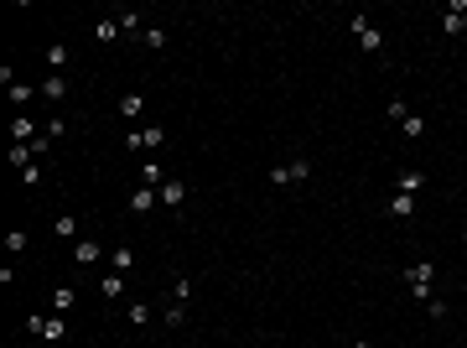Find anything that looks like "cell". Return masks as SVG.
Segmentation results:
<instances>
[{
	"mask_svg": "<svg viewBox=\"0 0 467 348\" xmlns=\"http://www.w3.org/2000/svg\"><path fill=\"white\" fill-rule=\"evenodd\" d=\"M405 291L420 296V302L436 296V265H426V260H420V265H405Z\"/></svg>",
	"mask_w": 467,
	"mask_h": 348,
	"instance_id": "obj_1",
	"label": "cell"
},
{
	"mask_svg": "<svg viewBox=\"0 0 467 348\" xmlns=\"http://www.w3.org/2000/svg\"><path fill=\"white\" fill-rule=\"evenodd\" d=\"M312 177V162L306 156H291V162H280V166H270V182L275 187H291V182H306Z\"/></svg>",
	"mask_w": 467,
	"mask_h": 348,
	"instance_id": "obj_2",
	"label": "cell"
},
{
	"mask_svg": "<svg viewBox=\"0 0 467 348\" xmlns=\"http://www.w3.org/2000/svg\"><path fill=\"white\" fill-rule=\"evenodd\" d=\"M26 327H32L42 343H68V317H58V312H52V317H32Z\"/></svg>",
	"mask_w": 467,
	"mask_h": 348,
	"instance_id": "obj_3",
	"label": "cell"
},
{
	"mask_svg": "<svg viewBox=\"0 0 467 348\" xmlns=\"http://www.w3.org/2000/svg\"><path fill=\"white\" fill-rule=\"evenodd\" d=\"M348 32L358 36V47H363V52H379V47H385V32H379V26H374L369 16H348Z\"/></svg>",
	"mask_w": 467,
	"mask_h": 348,
	"instance_id": "obj_4",
	"label": "cell"
},
{
	"mask_svg": "<svg viewBox=\"0 0 467 348\" xmlns=\"http://www.w3.org/2000/svg\"><path fill=\"white\" fill-rule=\"evenodd\" d=\"M161 140H166L161 125H140V130H130V135H125V146H130V151H156Z\"/></svg>",
	"mask_w": 467,
	"mask_h": 348,
	"instance_id": "obj_5",
	"label": "cell"
},
{
	"mask_svg": "<svg viewBox=\"0 0 467 348\" xmlns=\"http://www.w3.org/2000/svg\"><path fill=\"white\" fill-rule=\"evenodd\" d=\"M73 265H109V255L93 239H78V244H73Z\"/></svg>",
	"mask_w": 467,
	"mask_h": 348,
	"instance_id": "obj_6",
	"label": "cell"
},
{
	"mask_svg": "<svg viewBox=\"0 0 467 348\" xmlns=\"http://www.w3.org/2000/svg\"><path fill=\"white\" fill-rule=\"evenodd\" d=\"M156 203H161V193H156V187H140V182H135V193H130V213H135V219H146Z\"/></svg>",
	"mask_w": 467,
	"mask_h": 348,
	"instance_id": "obj_7",
	"label": "cell"
},
{
	"mask_svg": "<svg viewBox=\"0 0 467 348\" xmlns=\"http://www.w3.org/2000/svg\"><path fill=\"white\" fill-rule=\"evenodd\" d=\"M442 32H446V36H462V32H467V6H462V0H452V6H446Z\"/></svg>",
	"mask_w": 467,
	"mask_h": 348,
	"instance_id": "obj_8",
	"label": "cell"
},
{
	"mask_svg": "<svg viewBox=\"0 0 467 348\" xmlns=\"http://www.w3.org/2000/svg\"><path fill=\"white\" fill-rule=\"evenodd\" d=\"M119 36H125V32H119L115 16H99V21H93V42H99V47H115Z\"/></svg>",
	"mask_w": 467,
	"mask_h": 348,
	"instance_id": "obj_9",
	"label": "cell"
},
{
	"mask_svg": "<svg viewBox=\"0 0 467 348\" xmlns=\"http://www.w3.org/2000/svg\"><path fill=\"white\" fill-rule=\"evenodd\" d=\"M36 135H42V130H36V120H26V115L11 120V140H16V146H32Z\"/></svg>",
	"mask_w": 467,
	"mask_h": 348,
	"instance_id": "obj_10",
	"label": "cell"
},
{
	"mask_svg": "<svg viewBox=\"0 0 467 348\" xmlns=\"http://www.w3.org/2000/svg\"><path fill=\"white\" fill-rule=\"evenodd\" d=\"M420 187H426V172H415V166H405V172L395 177V193H410V197H415Z\"/></svg>",
	"mask_w": 467,
	"mask_h": 348,
	"instance_id": "obj_11",
	"label": "cell"
},
{
	"mask_svg": "<svg viewBox=\"0 0 467 348\" xmlns=\"http://www.w3.org/2000/svg\"><path fill=\"white\" fill-rule=\"evenodd\" d=\"M385 208H389V219H415V197H410V193H395Z\"/></svg>",
	"mask_w": 467,
	"mask_h": 348,
	"instance_id": "obj_12",
	"label": "cell"
},
{
	"mask_svg": "<svg viewBox=\"0 0 467 348\" xmlns=\"http://www.w3.org/2000/svg\"><path fill=\"white\" fill-rule=\"evenodd\" d=\"M99 296H104V302H119V296H125V276H119V270H109V276L99 281Z\"/></svg>",
	"mask_w": 467,
	"mask_h": 348,
	"instance_id": "obj_13",
	"label": "cell"
},
{
	"mask_svg": "<svg viewBox=\"0 0 467 348\" xmlns=\"http://www.w3.org/2000/svg\"><path fill=\"white\" fill-rule=\"evenodd\" d=\"M156 193H161V203H166V208H182V203H187V182H161Z\"/></svg>",
	"mask_w": 467,
	"mask_h": 348,
	"instance_id": "obj_14",
	"label": "cell"
},
{
	"mask_svg": "<svg viewBox=\"0 0 467 348\" xmlns=\"http://www.w3.org/2000/svg\"><path fill=\"white\" fill-rule=\"evenodd\" d=\"M73 302H78V291H73V286H58V291H52V312H58V317H68Z\"/></svg>",
	"mask_w": 467,
	"mask_h": 348,
	"instance_id": "obj_15",
	"label": "cell"
},
{
	"mask_svg": "<svg viewBox=\"0 0 467 348\" xmlns=\"http://www.w3.org/2000/svg\"><path fill=\"white\" fill-rule=\"evenodd\" d=\"M130 265H135V255H130V244H115V250H109V270L130 276Z\"/></svg>",
	"mask_w": 467,
	"mask_h": 348,
	"instance_id": "obj_16",
	"label": "cell"
},
{
	"mask_svg": "<svg viewBox=\"0 0 467 348\" xmlns=\"http://www.w3.org/2000/svg\"><path fill=\"white\" fill-rule=\"evenodd\" d=\"M42 99H68V78H62V73H47V83H42Z\"/></svg>",
	"mask_w": 467,
	"mask_h": 348,
	"instance_id": "obj_17",
	"label": "cell"
},
{
	"mask_svg": "<svg viewBox=\"0 0 467 348\" xmlns=\"http://www.w3.org/2000/svg\"><path fill=\"white\" fill-rule=\"evenodd\" d=\"M78 229H83V219H73V213H62V219L52 224V234H58V239H78Z\"/></svg>",
	"mask_w": 467,
	"mask_h": 348,
	"instance_id": "obj_18",
	"label": "cell"
},
{
	"mask_svg": "<svg viewBox=\"0 0 467 348\" xmlns=\"http://www.w3.org/2000/svg\"><path fill=\"white\" fill-rule=\"evenodd\" d=\"M119 115H125V120H140V115H146V99H140V94H125V99H119Z\"/></svg>",
	"mask_w": 467,
	"mask_h": 348,
	"instance_id": "obj_19",
	"label": "cell"
},
{
	"mask_svg": "<svg viewBox=\"0 0 467 348\" xmlns=\"http://www.w3.org/2000/svg\"><path fill=\"white\" fill-rule=\"evenodd\" d=\"M47 68H52V73H62V68H68V47H62V42H52V47H47Z\"/></svg>",
	"mask_w": 467,
	"mask_h": 348,
	"instance_id": "obj_20",
	"label": "cell"
},
{
	"mask_svg": "<svg viewBox=\"0 0 467 348\" xmlns=\"http://www.w3.org/2000/svg\"><path fill=\"white\" fill-rule=\"evenodd\" d=\"M161 323H166V327H182V323H187V302H172V307H161Z\"/></svg>",
	"mask_w": 467,
	"mask_h": 348,
	"instance_id": "obj_21",
	"label": "cell"
},
{
	"mask_svg": "<svg viewBox=\"0 0 467 348\" xmlns=\"http://www.w3.org/2000/svg\"><path fill=\"white\" fill-rule=\"evenodd\" d=\"M140 42L151 47V52H161V47H166V26H146V32H140Z\"/></svg>",
	"mask_w": 467,
	"mask_h": 348,
	"instance_id": "obj_22",
	"label": "cell"
},
{
	"mask_svg": "<svg viewBox=\"0 0 467 348\" xmlns=\"http://www.w3.org/2000/svg\"><path fill=\"white\" fill-rule=\"evenodd\" d=\"M26 244H32V234H26V229H11V234H5V250H11V255H26Z\"/></svg>",
	"mask_w": 467,
	"mask_h": 348,
	"instance_id": "obj_23",
	"label": "cell"
},
{
	"mask_svg": "<svg viewBox=\"0 0 467 348\" xmlns=\"http://www.w3.org/2000/svg\"><path fill=\"white\" fill-rule=\"evenodd\" d=\"M32 162H36V156H32V146H16V140H11V166H16V172H26Z\"/></svg>",
	"mask_w": 467,
	"mask_h": 348,
	"instance_id": "obj_24",
	"label": "cell"
},
{
	"mask_svg": "<svg viewBox=\"0 0 467 348\" xmlns=\"http://www.w3.org/2000/svg\"><path fill=\"white\" fill-rule=\"evenodd\" d=\"M36 94H42V89H32V83H11V105H32Z\"/></svg>",
	"mask_w": 467,
	"mask_h": 348,
	"instance_id": "obj_25",
	"label": "cell"
},
{
	"mask_svg": "<svg viewBox=\"0 0 467 348\" xmlns=\"http://www.w3.org/2000/svg\"><path fill=\"white\" fill-rule=\"evenodd\" d=\"M115 21H119V32H130V36H135V32H146V26H140V16H135V11H115Z\"/></svg>",
	"mask_w": 467,
	"mask_h": 348,
	"instance_id": "obj_26",
	"label": "cell"
},
{
	"mask_svg": "<svg viewBox=\"0 0 467 348\" xmlns=\"http://www.w3.org/2000/svg\"><path fill=\"white\" fill-rule=\"evenodd\" d=\"M400 130H405L410 140H420V135H426V120H420V115H405V120H400Z\"/></svg>",
	"mask_w": 467,
	"mask_h": 348,
	"instance_id": "obj_27",
	"label": "cell"
},
{
	"mask_svg": "<svg viewBox=\"0 0 467 348\" xmlns=\"http://www.w3.org/2000/svg\"><path fill=\"white\" fill-rule=\"evenodd\" d=\"M42 135H47V140H62V135H68V120H58V115H52V120L42 125Z\"/></svg>",
	"mask_w": 467,
	"mask_h": 348,
	"instance_id": "obj_28",
	"label": "cell"
},
{
	"mask_svg": "<svg viewBox=\"0 0 467 348\" xmlns=\"http://www.w3.org/2000/svg\"><path fill=\"white\" fill-rule=\"evenodd\" d=\"M140 187H161V166H156V162L140 166Z\"/></svg>",
	"mask_w": 467,
	"mask_h": 348,
	"instance_id": "obj_29",
	"label": "cell"
},
{
	"mask_svg": "<svg viewBox=\"0 0 467 348\" xmlns=\"http://www.w3.org/2000/svg\"><path fill=\"white\" fill-rule=\"evenodd\" d=\"M426 312H431V317H436V323H442V317H446V312H452V302H446V296H426Z\"/></svg>",
	"mask_w": 467,
	"mask_h": 348,
	"instance_id": "obj_30",
	"label": "cell"
},
{
	"mask_svg": "<svg viewBox=\"0 0 467 348\" xmlns=\"http://www.w3.org/2000/svg\"><path fill=\"white\" fill-rule=\"evenodd\" d=\"M125 317L140 327V323H151V307H146V302H130V307H125Z\"/></svg>",
	"mask_w": 467,
	"mask_h": 348,
	"instance_id": "obj_31",
	"label": "cell"
},
{
	"mask_svg": "<svg viewBox=\"0 0 467 348\" xmlns=\"http://www.w3.org/2000/svg\"><path fill=\"white\" fill-rule=\"evenodd\" d=\"M385 109H389V120H405V115H410L405 99H385Z\"/></svg>",
	"mask_w": 467,
	"mask_h": 348,
	"instance_id": "obj_32",
	"label": "cell"
},
{
	"mask_svg": "<svg viewBox=\"0 0 467 348\" xmlns=\"http://www.w3.org/2000/svg\"><path fill=\"white\" fill-rule=\"evenodd\" d=\"M353 348H369V343H353Z\"/></svg>",
	"mask_w": 467,
	"mask_h": 348,
	"instance_id": "obj_33",
	"label": "cell"
}]
</instances>
